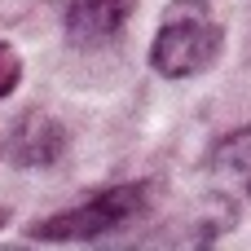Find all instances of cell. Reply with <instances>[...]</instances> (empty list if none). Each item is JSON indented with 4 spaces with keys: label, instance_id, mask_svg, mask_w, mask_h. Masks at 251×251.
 Wrapping results in <instances>:
<instances>
[{
    "label": "cell",
    "instance_id": "6da1fadb",
    "mask_svg": "<svg viewBox=\"0 0 251 251\" xmlns=\"http://www.w3.org/2000/svg\"><path fill=\"white\" fill-rule=\"evenodd\" d=\"M225 49V31L207 0H172L150 44V66L163 79H190L216 66Z\"/></svg>",
    "mask_w": 251,
    "mask_h": 251
},
{
    "label": "cell",
    "instance_id": "7a4b0ae2",
    "mask_svg": "<svg viewBox=\"0 0 251 251\" xmlns=\"http://www.w3.org/2000/svg\"><path fill=\"white\" fill-rule=\"evenodd\" d=\"M154 207V185L150 181H132V185H110V190H97L93 199L31 225V238H44V243H88V238H101L119 225H132L141 221L146 212Z\"/></svg>",
    "mask_w": 251,
    "mask_h": 251
},
{
    "label": "cell",
    "instance_id": "3957f363",
    "mask_svg": "<svg viewBox=\"0 0 251 251\" xmlns=\"http://www.w3.org/2000/svg\"><path fill=\"white\" fill-rule=\"evenodd\" d=\"M132 13H137V0H66L62 26L75 49H101L128 26Z\"/></svg>",
    "mask_w": 251,
    "mask_h": 251
},
{
    "label": "cell",
    "instance_id": "277c9868",
    "mask_svg": "<svg viewBox=\"0 0 251 251\" xmlns=\"http://www.w3.org/2000/svg\"><path fill=\"white\" fill-rule=\"evenodd\" d=\"M9 150H13V163H22V168H49L66 150V128L53 115H26L13 132Z\"/></svg>",
    "mask_w": 251,
    "mask_h": 251
},
{
    "label": "cell",
    "instance_id": "5b68a950",
    "mask_svg": "<svg viewBox=\"0 0 251 251\" xmlns=\"http://www.w3.org/2000/svg\"><path fill=\"white\" fill-rule=\"evenodd\" d=\"M212 181L229 199H251V124L229 132L212 154Z\"/></svg>",
    "mask_w": 251,
    "mask_h": 251
},
{
    "label": "cell",
    "instance_id": "8992f818",
    "mask_svg": "<svg viewBox=\"0 0 251 251\" xmlns=\"http://www.w3.org/2000/svg\"><path fill=\"white\" fill-rule=\"evenodd\" d=\"M18 79H22V57H18L13 44L0 40V97H9L18 88Z\"/></svg>",
    "mask_w": 251,
    "mask_h": 251
},
{
    "label": "cell",
    "instance_id": "52a82bcc",
    "mask_svg": "<svg viewBox=\"0 0 251 251\" xmlns=\"http://www.w3.org/2000/svg\"><path fill=\"white\" fill-rule=\"evenodd\" d=\"M4 225H9V212H4V207H0V229H4Z\"/></svg>",
    "mask_w": 251,
    "mask_h": 251
}]
</instances>
